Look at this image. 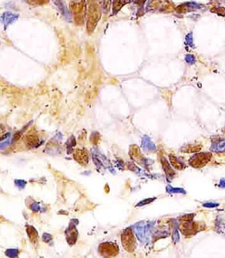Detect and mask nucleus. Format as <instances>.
<instances>
[{
	"instance_id": "nucleus-7",
	"label": "nucleus",
	"mask_w": 225,
	"mask_h": 258,
	"mask_svg": "<svg viewBox=\"0 0 225 258\" xmlns=\"http://www.w3.org/2000/svg\"><path fill=\"white\" fill-rule=\"evenodd\" d=\"M25 143L29 148L37 145L38 143L37 136H34V135H28L25 138Z\"/></svg>"
},
{
	"instance_id": "nucleus-5",
	"label": "nucleus",
	"mask_w": 225,
	"mask_h": 258,
	"mask_svg": "<svg viewBox=\"0 0 225 258\" xmlns=\"http://www.w3.org/2000/svg\"><path fill=\"white\" fill-rule=\"evenodd\" d=\"M67 240L69 244H74L76 241L77 232L75 227L70 228L67 232Z\"/></svg>"
},
{
	"instance_id": "nucleus-10",
	"label": "nucleus",
	"mask_w": 225,
	"mask_h": 258,
	"mask_svg": "<svg viewBox=\"0 0 225 258\" xmlns=\"http://www.w3.org/2000/svg\"><path fill=\"white\" fill-rule=\"evenodd\" d=\"M185 60L186 62L189 64H194L196 61L195 58L192 54H187L185 58Z\"/></svg>"
},
{
	"instance_id": "nucleus-13",
	"label": "nucleus",
	"mask_w": 225,
	"mask_h": 258,
	"mask_svg": "<svg viewBox=\"0 0 225 258\" xmlns=\"http://www.w3.org/2000/svg\"><path fill=\"white\" fill-rule=\"evenodd\" d=\"M217 205H218V204L213 203H206V204L205 205V206H207V207H215V206H217Z\"/></svg>"
},
{
	"instance_id": "nucleus-14",
	"label": "nucleus",
	"mask_w": 225,
	"mask_h": 258,
	"mask_svg": "<svg viewBox=\"0 0 225 258\" xmlns=\"http://www.w3.org/2000/svg\"><path fill=\"white\" fill-rule=\"evenodd\" d=\"M220 186L222 187L225 188V179H222L220 181Z\"/></svg>"
},
{
	"instance_id": "nucleus-1",
	"label": "nucleus",
	"mask_w": 225,
	"mask_h": 258,
	"mask_svg": "<svg viewBox=\"0 0 225 258\" xmlns=\"http://www.w3.org/2000/svg\"><path fill=\"white\" fill-rule=\"evenodd\" d=\"M122 243L126 250L129 252H132L135 248V240L132 233V231L130 229H126L122 235Z\"/></svg>"
},
{
	"instance_id": "nucleus-8",
	"label": "nucleus",
	"mask_w": 225,
	"mask_h": 258,
	"mask_svg": "<svg viewBox=\"0 0 225 258\" xmlns=\"http://www.w3.org/2000/svg\"><path fill=\"white\" fill-rule=\"evenodd\" d=\"M225 150V140H220L212 145V151L220 152Z\"/></svg>"
},
{
	"instance_id": "nucleus-4",
	"label": "nucleus",
	"mask_w": 225,
	"mask_h": 258,
	"mask_svg": "<svg viewBox=\"0 0 225 258\" xmlns=\"http://www.w3.org/2000/svg\"><path fill=\"white\" fill-rule=\"evenodd\" d=\"M210 159V154H200L195 156L193 159L194 164L197 165H201L206 163Z\"/></svg>"
},
{
	"instance_id": "nucleus-9",
	"label": "nucleus",
	"mask_w": 225,
	"mask_h": 258,
	"mask_svg": "<svg viewBox=\"0 0 225 258\" xmlns=\"http://www.w3.org/2000/svg\"><path fill=\"white\" fill-rule=\"evenodd\" d=\"M186 43L188 45L189 47H194V43H193V36H192V32L189 33L188 34L186 35Z\"/></svg>"
},
{
	"instance_id": "nucleus-3",
	"label": "nucleus",
	"mask_w": 225,
	"mask_h": 258,
	"mask_svg": "<svg viewBox=\"0 0 225 258\" xmlns=\"http://www.w3.org/2000/svg\"><path fill=\"white\" fill-rule=\"evenodd\" d=\"M74 158L80 165L86 166L89 162V153L86 149H76L74 152Z\"/></svg>"
},
{
	"instance_id": "nucleus-11",
	"label": "nucleus",
	"mask_w": 225,
	"mask_h": 258,
	"mask_svg": "<svg viewBox=\"0 0 225 258\" xmlns=\"http://www.w3.org/2000/svg\"><path fill=\"white\" fill-rule=\"evenodd\" d=\"M99 139H100V138H97V133H96V134H94L93 135V136H92L91 141H92V142H93V144L97 145V144L98 143V141L99 140Z\"/></svg>"
},
{
	"instance_id": "nucleus-6",
	"label": "nucleus",
	"mask_w": 225,
	"mask_h": 258,
	"mask_svg": "<svg viewBox=\"0 0 225 258\" xmlns=\"http://www.w3.org/2000/svg\"><path fill=\"white\" fill-rule=\"evenodd\" d=\"M27 234L29 236V239L32 243H36L38 240V233L32 227L29 226L27 228Z\"/></svg>"
},
{
	"instance_id": "nucleus-2",
	"label": "nucleus",
	"mask_w": 225,
	"mask_h": 258,
	"mask_svg": "<svg viewBox=\"0 0 225 258\" xmlns=\"http://www.w3.org/2000/svg\"><path fill=\"white\" fill-rule=\"evenodd\" d=\"M98 252L103 256L113 257L118 254V249L112 243H103L100 244Z\"/></svg>"
},
{
	"instance_id": "nucleus-12",
	"label": "nucleus",
	"mask_w": 225,
	"mask_h": 258,
	"mask_svg": "<svg viewBox=\"0 0 225 258\" xmlns=\"http://www.w3.org/2000/svg\"><path fill=\"white\" fill-rule=\"evenodd\" d=\"M20 136H21V133H20V132H17V133L15 134L14 136V138H13V140H14V141H17V140H19V138H20Z\"/></svg>"
}]
</instances>
